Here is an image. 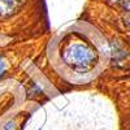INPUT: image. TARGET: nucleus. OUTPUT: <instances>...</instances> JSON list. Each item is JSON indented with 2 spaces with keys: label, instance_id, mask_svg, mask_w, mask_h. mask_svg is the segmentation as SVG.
Listing matches in <instances>:
<instances>
[{
  "label": "nucleus",
  "instance_id": "obj_3",
  "mask_svg": "<svg viewBox=\"0 0 130 130\" xmlns=\"http://www.w3.org/2000/svg\"><path fill=\"white\" fill-rule=\"evenodd\" d=\"M111 53L113 56V60L116 61H122V60H126L129 57V51L124 47V44H121L120 42L115 40V43L111 44Z\"/></svg>",
  "mask_w": 130,
  "mask_h": 130
},
{
  "label": "nucleus",
  "instance_id": "obj_6",
  "mask_svg": "<svg viewBox=\"0 0 130 130\" xmlns=\"http://www.w3.org/2000/svg\"><path fill=\"white\" fill-rule=\"evenodd\" d=\"M121 7H122V9H124L125 13L130 14V0H125V3H124Z\"/></svg>",
  "mask_w": 130,
  "mask_h": 130
},
{
  "label": "nucleus",
  "instance_id": "obj_1",
  "mask_svg": "<svg viewBox=\"0 0 130 130\" xmlns=\"http://www.w3.org/2000/svg\"><path fill=\"white\" fill-rule=\"evenodd\" d=\"M61 60L74 73L86 74L95 69L99 55L91 43L82 39H70L61 47Z\"/></svg>",
  "mask_w": 130,
  "mask_h": 130
},
{
  "label": "nucleus",
  "instance_id": "obj_7",
  "mask_svg": "<svg viewBox=\"0 0 130 130\" xmlns=\"http://www.w3.org/2000/svg\"><path fill=\"white\" fill-rule=\"evenodd\" d=\"M107 3L116 7V5H122L125 3V0H107Z\"/></svg>",
  "mask_w": 130,
  "mask_h": 130
},
{
  "label": "nucleus",
  "instance_id": "obj_8",
  "mask_svg": "<svg viewBox=\"0 0 130 130\" xmlns=\"http://www.w3.org/2000/svg\"><path fill=\"white\" fill-rule=\"evenodd\" d=\"M124 22H125L126 27H127V29L130 30V14L125 13V17H124Z\"/></svg>",
  "mask_w": 130,
  "mask_h": 130
},
{
  "label": "nucleus",
  "instance_id": "obj_2",
  "mask_svg": "<svg viewBox=\"0 0 130 130\" xmlns=\"http://www.w3.org/2000/svg\"><path fill=\"white\" fill-rule=\"evenodd\" d=\"M24 0H0V17L7 18L13 16L21 8Z\"/></svg>",
  "mask_w": 130,
  "mask_h": 130
},
{
  "label": "nucleus",
  "instance_id": "obj_4",
  "mask_svg": "<svg viewBox=\"0 0 130 130\" xmlns=\"http://www.w3.org/2000/svg\"><path fill=\"white\" fill-rule=\"evenodd\" d=\"M8 73V61L3 53H0V79H3Z\"/></svg>",
  "mask_w": 130,
  "mask_h": 130
},
{
  "label": "nucleus",
  "instance_id": "obj_5",
  "mask_svg": "<svg viewBox=\"0 0 130 130\" xmlns=\"http://www.w3.org/2000/svg\"><path fill=\"white\" fill-rule=\"evenodd\" d=\"M17 122L16 120H13V118H9V120H7L3 125H2V130H17Z\"/></svg>",
  "mask_w": 130,
  "mask_h": 130
},
{
  "label": "nucleus",
  "instance_id": "obj_9",
  "mask_svg": "<svg viewBox=\"0 0 130 130\" xmlns=\"http://www.w3.org/2000/svg\"><path fill=\"white\" fill-rule=\"evenodd\" d=\"M129 99H130V94H129Z\"/></svg>",
  "mask_w": 130,
  "mask_h": 130
}]
</instances>
